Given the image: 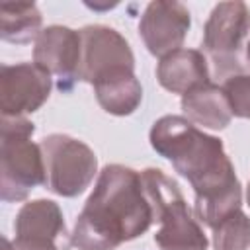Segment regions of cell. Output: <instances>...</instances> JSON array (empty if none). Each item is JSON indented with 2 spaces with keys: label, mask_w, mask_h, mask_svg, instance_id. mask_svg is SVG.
Returning a JSON list of instances; mask_svg holds the SVG:
<instances>
[{
  "label": "cell",
  "mask_w": 250,
  "mask_h": 250,
  "mask_svg": "<svg viewBox=\"0 0 250 250\" xmlns=\"http://www.w3.org/2000/svg\"><path fill=\"white\" fill-rule=\"evenodd\" d=\"M221 88L229 102L230 113L236 117L250 119V74H230L225 78Z\"/></svg>",
  "instance_id": "obj_17"
},
{
  "label": "cell",
  "mask_w": 250,
  "mask_h": 250,
  "mask_svg": "<svg viewBox=\"0 0 250 250\" xmlns=\"http://www.w3.org/2000/svg\"><path fill=\"white\" fill-rule=\"evenodd\" d=\"M70 244L62 211L51 199L23 203L14 221V238H4V250H68Z\"/></svg>",
  "instance_id": "obj_7"
},
{
  "label": "cell",
  "mask_w": 250,
  "mask_h": 250,
  "mask_svg": "<svg viewBox=\"0 0 250 250\" xmlns=\"http://www.w3.org/2000/svg\"><path fill=\"white\" fill-rule=\"evenodd\" d=\"M250 31V10L244 2H221L203 27V49L213 59L217 74L242 72L240 49Z\"/></svg>",
  "instance_id": "obj_6"
},
{
  "label": "cell",
  "mask_w": 250,
  "mask_h": 250,
  "mask_svg": "<svg viewBox=\"0 0 250 250\" xmlns=\"http://www.w3.org/2000/svg\"><path fill=\"white\" fill-rule=\"evenodd\" d=\"M92 86L98 104L111 115H129L141 105L143 88L131 68L111 70L100 76Z\"/></svg>",
  "instance_id": "obj_13"
},
{
  "label": "cell",
  "mask_w": 250,
  "mask_h": 250,
  "mask_svg": "<svg viewBox=\"0 0 250 250\" xmlns=\"http://www.w3.org/2000/svg\"><path fill=\"white\" fill-rule=\"evenodd\" d=\"M246 59H248V62H250V41H248V45H246Z\"/></svg>",
  "instance_id": "obj_18"
},
{
  "label": "cell",
  "mask_w": 250,
  "mask_h": 250,
  "mask_svg": "<svg viewBox=\"0 0 250 250\" xmlns=\"http://www.w3.org/2000/svg\"><path fill=\"white\" fill-rule=\"evenodd\" d=\"M82 37V61L80 80L94 84L100 76L117 70H135V57L125 37L107 25H86L80 29Z\"/></svg>",
  "instance_id": "obj_10"
},
{
  "label": "cell",
  "mask_w": 250,
  "mask_h": 250,
  "mask_svg": "<svg viewBox=\"0 0 250 250\" xmlns=\"http://www.w3.org/2000/svg\"><path fill=\"white\" fill-rule=\"evenodd\" d=\"M82 37L64 25H51L39 33L33 47V62L57 76L61 90H70L80 80Z\"/></svg>",
  "instance_id": "obj_9"
},
{
  "label": "cell",
  "mask_w": 250,
  "mask_h": 250,
  "mask_svg": "<svg viewBox=\"0 0 250 250\" xmlns=\"http://www.w3.org/2000/svg\"><path fill=\"white\" fill-rule=\"evenodd\" d=\"M53 88L51 74L35 62L0 66V109L2 117H23L37 111Z\"/></svg>",
  "instance_id": "obj_8"
},
{
  "label": "cell",
  "mask_w": 250,
  "mask_h": 250,
  "mask_svg": "<svg viewBox=\"0 0 250 250\" xmlns=\"http://www.w3.org/2000/svg\"><path fill=\"white\" fill-rule=\"evenodd\" d=\"M35 127L25 117H2L0 197L21 201L35 186L47 184L41 145L31 141Z\"/></svg>",
  "instance_id": "obj_4"
},
{
  "label": "cell",
  "mask_w": 250,
  "mask_h": 250,
  "mask_svg": "<svg viewBox=\"0 0 250 250\" xmlns=\"http://www.w3.org/2000/svg\"><path fill=\"white\" fill-rule=\"evenodd\" d=\"M41 12L33 2L0 4V35L10 43H29L39 37Z\"/></svg>",
  "instance_id": "obj_15"
},
{
  "label": "cell",
  "mask_w": 250,
  "mask_h": 250,
  "mask_svg": "<svg viewBox=\"0 0 250 250\" xmlns=\"http://www.w3.org/2000/svg\"><path fill=\"white\" fill-rule=\"evenodd\" d=\"M188 29L189 12L180 2H150L139 21V33L148 53L160 59L182 47Z\"/></svg>",
  "instance_id": "obj_11"
},
{
  "label": "cell",
  "mask_w": 250,
  "mask_h": 250,
  "mask_svg": "<svg viewBox=\"0 0 250 250\" xmlns=\"http://www.w3.org/2000/svg\"><path fill=\"white\" fill-rule=\"evenodd\" d=\"M47 188L62 197L82 193L96 176L98 158L94 150L78 139L68 135H49L41 143Z\"/></svg>",
  "instance_id": "obj_5"
},
{
  "label": "cell",
  "mask_w": 250,
  "mask_h": 250,
  "mask_svg": "<svg viewBox=\"0 0 250 250\" xmlns=\"http://www.w3.org/2000/svg\"><path fill=\"white\" fill-rule=\"evenodd\" d=\"M152 148L172 162L195 191V215L217 227L240 209L242 189L221 139L197 129L182 115H164L150 129Z\"/></svg>",
  "instance_id": "obj_1"
},
{
  "label": "cell",
  "mask_w": 250,
  "mask_h": 250,
  "mask_svg": "<svg viewBox=\"0 0 250 250\" xmlns=\"http://www.w3.org/2000/svg\"><path fill=\"white\" fill-rule=\"evenodd\" d=\"M143 188L150 199L154 221H160V229L154 234V242L160 250H207L209 242L199 223L191 217V211L178 188L158 168H146L141 172Z\"/></svg>",
  "instance_id": "obj_3"
},
{
  "label": "cell",
  "mask_w": 250,
  "mask_h": 250,
  "mask_svg": "<svg viewBox=\"0 0 250 250\" xmlns=\"http://www.w3.org/2000/svg\"><path fill=\"white\" fill-rule=\"evenodd\" d=\"M215 250H248L250 248V217L240 209L225 217L213 227Z\"/></svg>",
  "instance_id": "obj_16"
},
{
  "label": "cell",
  "mask_w": 250,
  "mask_h": 250,
  "mask_svg": "<svg viewBox=\"0 0 250 250\" xmlns=\"http://www.w3.org/2000/svg\"><path fill=\"white\" fill-rule=\"evenodd\" d=\"M182 109L186 119L207 129H225L230 123V107L221 86L205 82L182 96Z\"/></svg>",
  "instance_id": "obj_14"
},
{
  "label": "cell",
  "mask_w": 250,
  "mask_h": 250,
  "mask_svg": "<svg viewBox=\"0 0 250 250\" xmlns=\"http://www.w3.org/2000/svg\"><path fill=\"white\" fill-rule=\"evenodd\" d=\"M246 199H248V205H250V184H248V189H246Z\"/></svg>",
  "instance_id": "obj_19"
},
{
  "label": "cell",
  "mask_w": 250,
  "mask_h": 250,
  "mask_svg": "<svg viewBox=\"0 0 250 250\" xmlns=\"http://www.w3.org/2000/svg\"><path fill=\"white\" fill-rule=\"evenodd\" d=\"M154 221L141 174L121 164L105 166L80 211L72 244L78 250H115L148 230Z\"/></svg>",
  "instance_id": "obj_2"
},
{
  "label": "cell",
  "mask_w": 250,
  "mask_h": 250,
  "mask_svg": "<svg viewBox=\"0 0 250 250\" xmlns=\"http://www.w3.org/2000/svg\"><path fill=\"white\" fill-rule=\"evenodd\" d=\"M156 78L168 92L184 96L189 90L209 82L207 59L195 49H178L160 59Z\"/></svg>",
  "instance_id": "obj_12"
}]
</instances>
